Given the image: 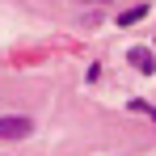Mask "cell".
<instances>
[{"instance_id":"obj_2","label":"cell","mask_w":156,"mask_h":156,"mask_svg":"<svg viewBox=\"0 0 156 156\" xmlns=\"http://www.w3.org/2000/svg\"><path fill=\"white\" fill-rule=\"evenodd\" d=\"M127 59H131V68H135V72H144V76H152V72H156V55L148 51V47H131Z\"/></svg>"},{"instance_id":"obj_4","label":"cell","mask_w":156,"mask_h":156,"mask_svg":"<svg viewBox=\"0 0 156 156\" xmlns=\"http://www.w3.org/2000/svg\"><path fill=\"white\" fill-rule=\"evenodd\" d=\"M131 110H139V114H148V118H156V105H148V101H131Z\"/></svg>"},{"instance_id":"obj_1","label":"cell","mask_w":156,"mask_h":156,"mask_svg":"<svg viewBox=\"0 0 156 156\" xmlns=\"http://www.w3.org/2000/svg\"><path fill=\"white\" fill-rule=\"evenodd\" d=\"M34 122H30V114H4L0 118V139H26Z\"/></svg>"},{"instance_id":"obj_5","label":"cell","mask_w":156,"mask_h":156,"mask_svg":"<svg viewBox=\"0 0 156 156\" xmlns=\"http://www.w3.org/2000/svg\"><path fill=\"white\" fill-rule=\"evenodd\" d=\"M76 4H110V0H76Z\"/></svg>"},{"instance_id":"obj_3","label":"cell","mask_w":156,"mask_h":156,"mask_svg":"<svg viewBox=\"0 0 156 156\" xmlns=\"http://www.w3.org/2000/svg\"><path fill=\"white\" fill-rule=\"evenodd\" d=\"M148 17V4H135V9H127L122 17H118V26H135V21H144Z\"/></svg>"}]
</instances>
